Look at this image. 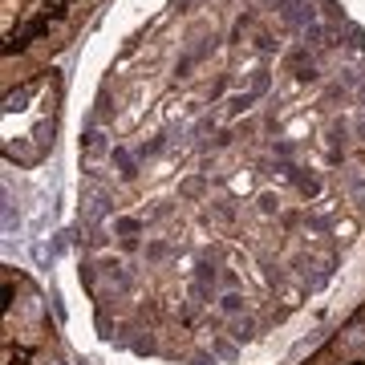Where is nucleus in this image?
<instances>
[{
    "instance_id": "1",
    "label": "nucleus",
    "mask_w": 365,
    "mask_h": 365,
    "mask_svg": "<svg viewBox=\"0 0 365 365\" xmlns=\"http://www.w3.org/2000/svg\"><path fill=\"white\" fill-rule=\"evenodd\" d=\"M333 276V260L329 256H300L297 260V280L304 288H321Z\"/></svg>"
},
{
    "instance_id": "14",
    "label": "nucleus",
    "mask_w": 365,
    "mask_h": 365,
    "mask_svg": "<svg viewBox=\"0 0 365 365\" xmlns=\"http://www.w3.org/2000/svg\"><path fill=\"white\" fill-rule=\"evenodd\" d=\"M167 256H170V244H167V240H155V244H146V260H150V264L167 260Z\"/></svg>"
},
{
    "instance_id": "12",
    "label": "nucleus",
    "mask_w": 365,
    "mask_h": 365,
    "mask_svg": "<svg viewBox=\"0 0 365 365\" xmlns=\"http://www.w3.org/2000/svg\"><path fill=\"white\" fill-rule=\"evenodd\" d=\"M211 353H220L223 361H235V357H240L235 341H227V337H215V341H211Z\"/></svg>"
},
{
    "instance_id": "11",
    "label": "nucleus",
    "mask_w": 365,
    "mask_h": 365,
    "mask_svg": "<svg viewBox=\"0 0 365 365\" xmlns=\"http://www.w3.org/2000/svg\"><path fill=\"white\" fill-rule=\"evenodd\" d=\"M252 337H256V321L252 317H240L232 325V341H252Z\"/></svg>"
},
{
    "instance_id": "23",
    "label": "nucleus",
    "mask_w": 365,
    "mask_h": 365,
    "mask_svg": "<svg viewBox=\"0 0 365 365\" xmlns=\"http://www.w3.org/2000/svg\"><path fill=\"white\" fill-rule=\"evenodd\" d=\"M337 235H341V240H349V235H353V223H349V220L337 223Z\"/></svg>"
},
{
    "instance_id": "20",
    "label": "nucleus",
    "mask_w": 365,
    "mask_h": 365,
    "mask_svg": "<svg viewBox=\"0 0 365 365\" xmlns=\"http://www.w3.org/2000/svg\"><path fill=\"white\" fill-rule=\"evenodd\" d=\"M203 191V179H187L182 182V195H199Z\"/></svg>"
},
{
    "instance_id": "8",
    "label": "nucleus",
    "mask_w": 365,
    "mask_h": 365,
    "mask_svg": "<svg viewBox=\"0 0 365 365\" xmlns=\"http://www.w3.org/2000/svg\"><path fill=\"white\" fill-rule=\"evenodd\" d=\"M292 182H297V191H300L304 199H317V195H321V179H317V175H304V170H297V179H292Z\"/></svg>"
},
{
    "instance_id": "21",
    "label": "nucleus",
    "mask_w": 365,
    "mask_h": 365,
    "mask_svg": "<svg viewBox=\"0 0 365 365\" xmlns=\"http://www.w3.org/2000/svg\"><path fill=\"white\" fill-rule=\"evenodd\" d=\"M191 365H215V353H195V357H191Z\"/></svg>"
},
{
    "instance_id": "17",
    "label": "nucleus",
    "mask_w": 365,
    "mask_h": 365,
    "mask_svg": "<svg viewBox=\"0 0 365 365\" xmlns=\"http://www.w3.org/2000/svg\"><path fill=\"white\" fill-rule=\"evenodd\" d=\"M256 203H260V215H280V195H272V191L260 195Z\"/></svg>"
},
{
    "instance_id": "5",
    "label": "nucleus",
    "mask_w": 365,
    "mask_h": 365,
    "mask_svg": "<svg viewBox=\"0 0 365 365\" xmlns=\"http://www.w3.org/2000/svg\"><path fill=\"white\" fill-rule=\"evenodd\" d=\"M143 227H146V223L138 220V215H118V220H114V232L122 235V240H138Z\"/></svg>"
},
{
    "instance_id": "7",
    "label": "nucleus",
    "mask_w": 365,
    "mask_h": 365,
    "mask_svg": "<svg viewBox=\"0 0 365 365\" xmlns=\"http://www.w3.org/2000/svg\"><path fill=\"white\" fill-rule=\"evenodd\" d=\"M341 146H345V126H333V130L325 134V150H329V158H333V163H341Z\"/></svg>"
},
{
    "instance_id": "13",
    "label": "nucleus",
    "mask_w": 365,
    "mask_h": 365,
    "mask_svg": "<svg viewBox=\"0 0 365 365\" xmlns=\"http://www.w3.org/2000/svg\"><path fill=\"white\" fill-rule=\"evenodd\" d=\"M268 90H272V73H268V69H256V73H252V93L264 98Z\"/></svg>"
},
{
    "instance_id": "2",
    "label": "nucleus",
    "mask_w": 365,
    "mask_h": 365,
    "mask_svg": "<svg viewBox=\"0 0 365 365\" xmlns=\"http://www.w3.org/2000/svg\"><path fill=\"white\" fill-rule=\"evenodd\" d=\"M345 195L353 199V207H365V167L345 170Z\"/></svg>"
},
{
    "instance_id": "3",
    "label": "nucleus",
    "mask_w": 365,
    "mask_h": 365,
    "mask_svg": "<svg viewBox=\"0 0 365 365\" xmlns=\"http://www.w3.org/2000/svg\"><path fill=\"white\" fill-rule=\"evenodd\" d=\"M110 158H114V167H118V175H122V179H134V175H138V155H130L126 146H114V150H110Z\"/></svg>"
},
{
    "instance_id": "4",
    "label": "nucleus",
    "mask_w": 365,
    "mask_h": 365,
    "mask_svg": "<svg viewBox=\"0 0 365 365\" xmlns=\"http://www.w3.org/2000/svg\"><path fill=\"white\" fill-rule=\"evenodd\" d=\"M292 69H297L300 81H313L317 78V57H309L304 49H297V53H292Z\"/></svg>"
},
{
    "instance_id": "9",
    "label": "nucleus",
    "mask_w": 365,
    "mask_h": 365,
    "mask_svg": "<svg viewBox=\"0 0 365 365\" xmlns=\"http://www.w3.org/2000/svg\"><path fill=\"white\" fill-rule=\"evenodd\" d=\"M195 280H199V284H211V288H215V280H220V268H215V260H211V256H207V260H199Z\"/></svg>"
},
{
    "instance_id": "25",
    "label": "nucleus",
    "mask_w": 365,
    "mask_h": 365,
    "mask_svg": "<svg viewBox=\"0 0 365 365\" xmlns=\"http://www.w3.org/2000/svg\"><path fill=\"white\" fill-rule=\"evenodd\" d=\"M41 365H61V361H41Z\"/></svg>"
},
{
    "instance_id": "6",
    "label": "nucleus",
    "mask_w": 365,
    "mask_h": 365,
    "mask_svg": "<svg viewBox=\"0 0 365 365\" xmlns=\"http://www.w3.org/2000/svg\"><path fill=\"white\" fill-rule=\"evenodd\" d=\"M256 102H260V98H256L252 90H244V93H235V98H227V118H240L244 110H252Z\"/></svg>"
},
{
    "instance_id": "19",
    "label": "nucleus",
    "mask_w": 365,
    "mask_h": 365,
    "mask_svg": "<svg viewBox=\"0 0 365 365\" xmlns=\"http://www.w3.org/2000/svg\"><path fill=\"white\" fill-rule=\"evenodd\" d=\"M353 134H357V138L365 143V106L357 110V118H353Z\"/></svg>"
},
{
    "instance_id": "10",
    "label": "nucleus",
    "mask_w": 365,
    "mask_h": 365,
    "mask_svg": "<svg viewBox=\"0 0 365 365\" xmlns=\"http://www.w3.org/2000/svg\"><path fill=\"white\" fill-rule=\"evenodd\" d=\"M220 313H223V317H240V313H244V297H240V292H227V297H220Z\"/></svg>"
},
{
    "instance_id": "16",
    "label": "nucleus",
    "mask_w": 365,
    "mask_h": 365,
    "mask_svg": "<svg viewBox=\"0 0 365 365\" xmlns=\"http://www.w3.org/2000/svg\"><path fill=\"white\" fill-rule=\"evenodd\" d=\"M163 146H167V138H150V143H138V150H134V155H138V158H155Z\"/></svg>"
},
{
    "instance_id": "15",
    "label": "nucleus",
    "mask_w": 365,
    "mask_h": 365,
    "mask_svg": "<svg viewBox=\"0 0 365 365\" xmlns=\"http://www.w3.org/2000/svg\"><path fill=\"white\" fill-rule=\"evenodd\" d=\"M86 150H90V155H102V150H106V134L98 130V126L86 134Z\"/></svg>"
},
{
    "instance_id": "18",
    "label": "nucleus",
    "mask_w": 365,
    "mask_h": 365,
    "mask_svg": "<svg viewBox=\"0 0 365 365\" xmlns=\"http://www.w3.org/2000/svg\"><path fill=\"white\" fill-rule=\"evenodd\" d=\"M16 227H21V215H16V207H13V199H4V232L13 235Z\"/></svg>"
},
{
    "instance_id": "22",
    "label": "nucleus",
    "mask_w": 365,
    "mask_h": 365,
    "mask_svg": "<svg viewBox=\"0 0 365 365\" xmlns=\"http://www.w3.org/2000/svg\"><path fill=\"white\" fill-rule=\"evenodd\" d=\"M256 45H260V49H264V53H272V49H276V41H272V37H268V33H260V41H256Z\"/></svg>"
},
{
    "instance_id": "24",
    "label": "nucleus",
    "mask_w": 365,
    "mask_h": 365,
    "mask_svg": "<svg viewBox=\"0 0 365 365\" xmlns=\"http://www.w3.org/2000/svg\"><path fill=\"white\" fill-rule=\"evenodd\" d=\"M357 102L365 106V81H361V86H357Z\"/></svg>"
}]
</instances>
